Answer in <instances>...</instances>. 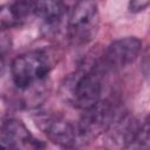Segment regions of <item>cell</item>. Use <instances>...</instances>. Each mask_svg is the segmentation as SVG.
<instances>
[{
	"label": "cell",
	"instance_id": "1",
	"mask_svg": "<svg viewBox=\"0 0 150 150\" xmlns=\"http://www.w3.org/2000/svg\"><path fill=\"white\" fill-rule=\"evenodd\" d=\"M104 70L98 60L81 66L74 74L69 76L64 87L66 96L69 103L81 110H88L101 102L103 94Z\"/></svg>",
	"mask_w": 150,
	"mask_h": 150
},
{
	"label": "cell",
	"instance_id": "2",
	"mask_svg": "<svg viewBox=\"0 0 150 150\" xmlns=\"http://www.w3.org/2000/svg\"><path fill=\"white\" fill-rule=\"evenodd\" d=\"M53 69V60L43 49L18 55L11 63L12 81L18 90L29 91L41 87Z\"/></svg>",
	"mask_w": 150,
	"mask_h": 150
},
{
	"label": "cell",
	"instance_id": "3",
	"mask_svg": "<svg viewBox=\"0 0 150 150\" xmlns=\"http://www.w3.org/2000/svg\"><path fill=\"white\" fill-rule=\"evenodd\" d=\"M150 136V121H139L122 112L103 134V145L107 150H127L143 144Z\"/></svg>",
	"mask_w": 150,
	"mask_h": 150
},
{
	"label": "cell",
	"instance_id": "4",
	"mask_svg": "<svg viewBox=\"0 0 150 150\" xmlns=\"http://www.w3.org/2000/svg\"><path fill=\"white\" fill-rule=\"evenodd\" d=\"M100 29V12L94 1H79L67 15V34L74 46L91 42Z\"/></svg>",
	"mask_w": 150,
	"mask_h": 150
},
{
	"label": "cell",
	"instance_id": "5",
	"mask_svg": "<svg viewBox=\"0 0 150 150\" xmlns=\"http://www.w3.org/2000/svg\"><path fill=\"white\" fill-rule=\"evenodd\" d=\"M39 129L54 144L63 149H77L83 144L77 123L53 112H39L34 117Z\"/></svg>",
	"mask_w": 150,
	"mask_h": 150
},
{
	"label": "cell",
	"instance_id": "6",
	"mask_svg": "<svg viewBox=\"0 0 150 150\" xmlns=\"http://www.w3.org/2000/svg\"><path fill=\"white\" fill-rule=\"evenodd\" d=\"M121 114L122 112L118 111L117 107L108 100H102L93 108L84 110L77 122V128L83 144L100 135H103Z\"/></svg>",
	"mask_w": 150,
	"mask_h": 150
},
{
	"label": "cell",
	"instance_id": "7",
	"mask_svg": "<svg viewBox=\"0 0 150 150\" xmlns=\"http://www.w3.org/2000/svg\"><path fill=\"white\" fill-rule=\"evenodd\" d=\"M141 50L142 41L138 38H121L107 47L98 63L105 74L109 71H120L134 63L139 56Z\"/></svg>",
	"mask_w": 150,
	"mask_h": 150
},
{
	"label": "cell",
	"instance_id": "8",
	"mask_svg": "<svg viewBox=\"0 0 150 150\" xmlns=\"http://www.w3.org/2000/svg\"><path fill=\"white\" fill-rule=\"evenodd\" d=\"M1 144L11 150H45L46 143L35 137L20 120L8 117L1 123Z\"/></svg>",
	"mask_w": 150,
	"mask_h": 150
},
{
	"label": "cell",
	"instance_id": "9",
	"mask_svg": "<svg viewBox=\"0 0 150 150\" xmlns=\"http://www.w3.org/2000/svg\"><path fill=\"white\" fill-rule=\"evenodd\" d=\"M34 4L35 1L21 0L2 5L0 11V23L2 30L21 26L28 20V18L34 16Z\"/></svg>",
	"mask_w": 150,
	"mask_h": 150
},
{
	"label": "cell",
	"instance_id": "10",
	"mask_svg": "<svg viewBox=\"0 0 150 150\" xmlns=\"http://www.w3.org/2000/svg\"><path fill=\"white\" fill-rule=\"evenodd\" d=\"M67 15V5L62 1H35L34 4V16L40 18L47 28H57Z\"/></svg>",
	"mask_w": 150,
	"mask_h": 150
},
{
	"label": "cell",
	"instance_id": "11",
	"mask_svg": "<svg viewBox=\"0 0 150 150\" xmlns=\"http://www.w3.org/2000/svg\"><path fill=\"white\" fill-rule=\"evenodd\" d=\"M142 73L146 82L150 84V48L146 49V52L143 55L142 59Z\"/></svg>",
	"mask_w": 150,
	"mask_h": 150
},
{
	"label": "cell",
	"instance_id": "12",
	"mask_svg": "<svg viewBox=\"0 0 150 150\" xmlns=\"http://www.w3.org/2000/svg\"><path fill=\"white\" fill-rule=\"evenodd\" d=\"M149 6H150V1H144V0H134L128 4V8L131 13H139Z\"/></svg>",
	"mask_w": 150,
	"mask_h": 150
},
{
	"label": "cell",
	"instance_id": "13",
	"mask_svg": "<svg viewBox=\"0 0 150 150\" xmlns=\"http://www.w3.org/2000/svg\"><path fill=\"white\" fill-rule=\"evenodd\" d=\"M1 150H11L9 148H7V146H5V145H2L1 144Z\"/></svg>",
	"mask_w": 150,
	"mask_h": 150
}]
</instances>
